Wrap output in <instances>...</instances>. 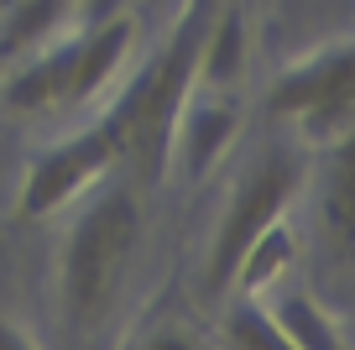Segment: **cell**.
I'll use <instances>...</instances> for the list:
<instances>
[{"mask_svg":"<svg viewBox=\"0 0 355 350\" xmlns=\"http://www.w3.org/2000/svg\"><path fill=\"white\" fill-rule=\"evenodd\" d=\"M0 6H11V0H0Z\"/></svg>","mask_w":355,"mask_h":350,"instance_id":"obj_13","label":"cell"},{"mask_svg":"<svg viewBox=\"0 0 355 350\" xmlns=\"http://www.w3.org/2000/svg\"><path fill=\"white\" fill-rule=\"evenodd\" d=\"M136 53V16L131 6L94 16V22L73 26V68H68V99L63 110L78 105H100L121 89V74Z\"/></svg>","mask_w":355,"mask_h":350,"instance_id":"obj_6","label":"cell"},{"mask_svg":"<svg viewBox=\"0 0 355 350\" xmlns=\"http://www.w3.org/2000/svg\"><path fill=\"white\" fill-rule=\"evenodd\" d=\"M0 345H32V340H26V329H6L0 324Z\"/></svg>","mask_w":355,"mask_h":350,"instance_id":"obj_11","label":"cell"},{"mask_svg":"<svg viewBox=\"0 0 355 350\" xmlns=\"http://www.w3.org/2000/svg\"><path fill=\"white\" fill-rule=\"evenodd\" d=\"M121 162H125V121H121V110L105 99V110L89 126L68 131L63 142L42 147L26 162V178L16 188V219H26V225L53 219L58 209L78 204L94 183H105V173Z\"/></svg>","mask_w":355,"mask_h":350,"instance_id":"obj_2","label":"cell"},{"mask_svg":"<svg viewBox=\"0 0 355 350\" xmlns=\"http://www.w3.org/2000/svg\"><path fill=\"white\" fill-rule=\"evenodd\" d=\"M298 188H303V162L293 152H261L235 178L230 199H225L220 219H214L209 251H204V288H209V293H225V288H230V272H235V262H241V251L272 219L288 215Z\"/></svg>","mask_w":355,"mask_h":350,"instance_id":"obj_4","label":"cell"},{"mask_svg":"<svg viewBox=\"0 0 355 350\" xmlns=\"http://www.w3.org/2000/svg\"><path fill=\"white\" fill-rule=\"evenodd\" d=\"M141 241V199L131 183H94L73 209L58 251V308L73 335H94L110 319Z\"/></svg>","mask_w":355,"mask_h":350,"instance_id":"obj_1","label":"cell"},{"mask_svg":"<svg viewBox=\"0 0 355 350\" xmlns=\"http://www.w3.org/2000/svg\"><path fill=\"white\" fill-rule=\"evenodd\" d=\"M293 251H298V235H293L288 215H282V219H272V225H266L261 235L241 251V262H235V272H230V288H235V293H245V298L272 293V288L282 283V272L293 267Z\"/></svg>","mask_w":355,"mask_h":350,"instance_id":"obj_9","label":"cell"},{"mask_svg":"<svg viewBox=\"0 0 355 350\" xmlns=\"http://www.w3.org/2000/svg\"><path fill=\"white\" fill-rule=\"evenodd\" d=\"M214 6H220V0H189V11H199V16H209Z\"/></svg>","mask_w":355,"mask_h":350,"instance_id":"obj_12","label":"cell"},{"mask_svg":"<svg viewBox=\"0 0 355 350\" xmlns=\"http://www.w3.org/2000/svg\"><path fill=\"white\" fill-rule=\"evenodd\" d=\"M241 126H245V105L235 89H199L193 84L183 94V105H178L173 136H167V167H178L189 183H204L230 157Z\"/></svg>","mask_w":355,"mask_h":350,"instance_id":"obj_5","label":"cell"},{"mask_svg":"<svg viewBox=\"0 0 355 350\" xmlns=\"http://www.w3.org/2000/svg\"><path fill=\"white\" fill-rule=\"evenodd\" d=\"M266 110L282 121H298V136L319 152V147H345L355 121V47L350 37L303 53L288 63L272 89H266Z\"/></svg>","mask_w":355,"mask_h":350,"instance_id":"obj_3","label":"cell"},{"mask_svg":"<svg viewBox=\"0 0 355 350\" xmlns=\"http://www.w3.org/2000/svg\"><path fill=\"white\" fill-rule=\"evenodd\" d=\"M266 314L277 324V340L293 350H345V329L313 293H261Z\"/></svg>","mask_w":355,"mask_h":350,"instance_id":"obj_8","label":"cell"},{"mask_svg":"<svg viewBox=\"0 0 355 350\" xmlns=\"http://www.w3.org/2000/svg\"><path fill=\"white\" fill-rule=\"evenodd\" d=\"M245 58H251V32H245V0H220L199 32L193 53V84L199 89H241Z\"/></svg>","mask_w":355,"mask_h":350,"instance_id":"obj_7","label":"cell"},{"mask_svg":"<svg viewBox=\"0 0 355 350\" xmlns=\"http://www.w3.org/2000/svg\"><path fill=\"white\" fill-rule=\"evenodd\" d=\"M225 340L230 345H241V350H277L282 340H277V324H272V314H266V303L261 298H235V308L225 314Z\"/></svg>","mask_w":355,"mask_h":350,"instance_id":"obj_10","label":"cell"}]
</instances>
